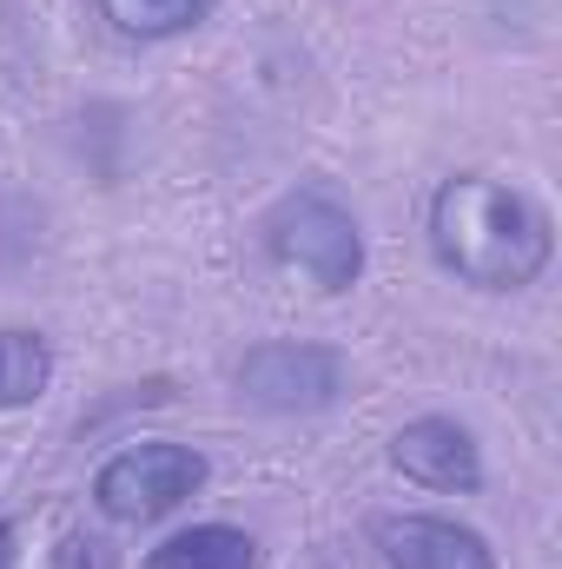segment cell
<instances>
[{
  "instance_id": "6da1fadb",
  "label": "cell",
  "mask_w": 562,
  "mask_h": 569,
  "mask_svg": "<svg viewBox=\"0 0 562 569\" xmlns=\"http://www.w3.org/2000/svg\"><path fill=\"white\" fill-rule=\"evenodd\" d=\"M430 252L450 279L476 291H523L550 272L556 226L523 186L490 172H450L430 192Z\"/></svg>"
},
{
  "instance_id": "7a4b0ae2",
  "label": "cell",
  "mask_w": 562,
  "mask_h": 569,
  "mask_svg": "<svg viewBox=\"0 0 562 569\" xmlns=\"http://www.w3.org/2000/svg\"><path fill=\"white\" fill-rule=\"evenodd\" d=\"M259 232H265L272 266L304 279L311 291H324V298L364 279V232L331 192H284Z\"/></svg>"
},
{
  "instance_id": "3957f363",
  "label": "cell",
  "mask_w": 562,
  "mask_h": 569,
  "mask_svg": "<svg viewBox=\"0 0 562 569\" xmlns=\"http://www.w3.org/2000/svg\"><path fill=\"white\" fill-rule=\"evenodd\" d=\"M344 385H351L344 351L311 345V338L252 345L245 365H239V398L252 411H272V418H318V411H331L344 398Z\"/></svg>"
},
{
  "instance_id": "277c9868",
  "label": "cell",
  "mask_w": 562,
  "mask_h": 569,
  "mask_svg": "<svg viewBox=\"0 0 562 569\" xmlns=\"http://www.w3.org/2000/svg\"><path fill=\"white\" fill-rule=\"evenodd\" d=\"M199 490H205V457L192 443H133L107 457L93 477V503L113 523H159Z\"/></svg>"
},
{
  "instance_id": "5b68a950",
  "label": "cell",
  "mask_w": 562,
  "mask_h": 569,
  "mask_svg": "<svg viewBox=\"0 0 562 569\" xmlns=\"http://www.w3.org/2000/svg\"><path fill=\"white\" fill-rule=\"evenodd\" d=\"M391 470H404L423 490H443V497H476L483 490V450L476 437L456 425V418H418L391 437Z\"/></svg>"
},
{
  "instance_id": "8992f818",
  "label": "cell",
  "mask_w": 562,
  "mask_h": 569,
  "mask_svg": "<svg viewBox=\"0 0 562 569\" xmlns=\"http://www.w3.org/2000/svg\"><path fill=\"white\" fill-rule=\"evenodd\" d=\"M371 543L384 569H496L490 543L456 517H423V510L371 517Z\"/></svg>"
},
{
  "instance_id": "52a82bcc",
  "label": "cell",
  "mask_w": 562,
  "mask_h": 569,
  "mask_svg": "<svg viewBox=\"0 0 562 569\" xmlns=\"http://www.w3.org/2000/svg\"><path fill=\"white\" fill-rule=\"evenodd\" d=\"M140 569H259V543L232 523H192L159 550H145Z\"/></svg>"
},
{
  "instance_id": "ba28073f",
  "label": "cell",
  "mask_w": 562,
  "mask_h": 569,
  "mask_svg": "<svg viewBox=\"0 0 562 569\" xmlns=\"http://www.w3.org/2000/svg\"><path fill=\"white\" fill-rule=\"evenodd\" d=\"M93 7L127 40H179L192 27H205L219 0H93Z\"/></svg>"
},
{
  "instance_id": "9c48e42d",
  "label": "cell",
  "mask_w": 562,
  "mask_h": 569,
  "mask_svg": "<svg viewBox=\"0 0 562 569\" xmlns=\"http://www.w3.org/2000/svg\"><path fill=\"white\" fill-rule=\"evenodd\" d=\"M53 385V345L40 331H0V411L40 405Z\"/></svg>"
},
{
  "instance_id": "30bf717a",
  "label": "cell",
  "mask_w": 562,
  "mask_h": 569,
  "mask_svg": "<svg viewBox=\"0 0 562 569\" xmlns=\"http://www.w3.org/2000/svg\"><path fill=\"white\" fill-rule=\"evenodd\" d=\"M47 569H113V557H107L100 537H60V550H53Z\"/></svg>"
},
{
  "instance_id": "8fae6325",
  "label": "cell",
  "mask_w": 562,
  "mask_h": 569,
  "mask_svg": "<svg viewBox=\"0 0 562 569\" xmlns=\"http://www.w3.org/2000/svg\"><path fill=\"white\" fill-rule=\"evenodd\" d=\"M0 569H20V523L0 517Z\"/></svg>"
}]
</instances>
